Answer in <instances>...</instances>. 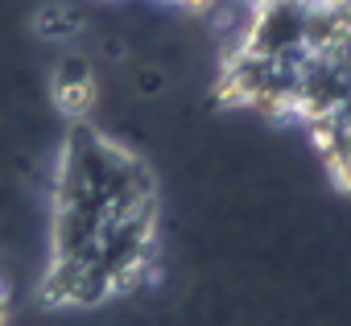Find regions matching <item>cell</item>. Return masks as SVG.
Masks as SVG:
<instances>
[{"instance_id":"obj_1","label":"cell","mask_w":351,"mask_h":326,"mask_svg":"<svg viewBox=\"0 0 351 326\" xmlns=\"http://www.w3.org/2000/svg\"><path fill=\"white\" fill-rule=\"evenodd\" d=\"M157 252V186L149 166L91 120H71L50 182V252L42 297L91 310L132 293Z\"/></svg>"},{"instance_id":"obj_4","label":"cell","mask_w":351,"mask_h":326,"mask_svg":"<svg viewBox=\"0 0 351 326\" xmlns=\"http://www.w3.org/2000/svg\"><path fill=\"white\" fill-rule=\"evenodd\" d=\"M178 5H186V9H207V5H215V0H178Z\"/></svg>"},{"instance_id":"obj_2","label":"cell","mask_w":351,"mask_h":326,"mask_svg":"<svg viewBox=\"0 0 351 326\" xmlns=\"http://www.w3.org/2000/svg\"><path fill=\"white\" fill-rule=\"evenodd\" d=\"M50 99L54 108L66 116V120H87L99 103V79H95V66L87 54H66L58 66H54V79H50Z\"/></svg>"},{"instance_id":"obj_5","label":"cell","mask_w":351,"mask_h":326,"mask_svg":"<svg viewBox=\"0 0 351 326\" xmlns=\"http://www.w3.org/2000/svg\"><path fill=\"white\" fill-rule=\"evenodd\" d=\"M5 310H9V297H5V289H0V318H5Z\"/></svg>"},{"instance_id":"obj_3","label":"cell","mask_w":351,"mask_h":326,"mask_svg":"<svg viewBox=\"0 0 351 326\" xmlns=\"http://www.w3.org/2000/svg\"><path fill=\"white\" fill-rule=\"evenodd\" d=\"M79 29H83V21H79V13H75V9H66V5H50V9H42V13H38V34H42L46 42L66 46Z\"/></svg>"}]
</instances>
